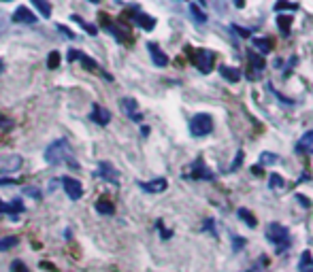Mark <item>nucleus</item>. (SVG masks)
Returning <instances> with one entry per match:
<instances>
[{"label":"nucleus","mask_w":313,"mask_h":272,"mask_svg":"<svg viewBox=\"0 0 313 272\" xmlns=\"http://www.w3.org/2000/svg\"><path fill=\"white\" fill-rule=\"evenodd\" d=\"M68 155H70V147H68V140L66 138H58V140H53L52 145L47 147V151H45V160L47 164H62L64 160H68Z\"/></svg>","instance_id":"obj_1"},{"label":"nucleus","mask_w":313,"mask_h":272,"mask_svg":"<svg viewBox=\"0 0 313 272\" xmlns=\"http://www.w3.org/2000/svg\"><path fill=\"white\" fill-rule=\"evenodd\" d=\"M213 130V119L207 113H198V115L192 117L190 121V132L194 136H207Z\"/></svg>","instance_id":"obj_2"},{"label":"nucleus","mask_w":313,"mask_h":272,"mask_svg":"<svg viewBox=\"0 0 313 272\" xmlns=\"http://www.w3.org/2000/svg\"><path fill=\"white\" fill-rule=\"evenodd\" d=\"M266 238L275 242L277 247H288L290 245V232L281 224H268L266 226Z\"/></svg>","instance_id":"obj_3"},{"label":"nucleus","mask_w":313,"mask_h":272,"mask_svg":"<svg viewBox=\"0 0 313 272\" xmlns=\"http://www.w3.org/2000/svg\"><path fill=\"white\" fill-rule=\"evenodd\" d=\"M194 64L201 73H211L215 64V53L211 49H196L194 51Z\"/></svg>","instance_id":"obj_4"},{"label":"nucleus","mask_w":313,"mask_h":272,"mask_svg":"<svg viewBox=\"0 0 313 272\" xmlns=\"http://www.w3.org/2000/svg\"><path fill=\"white\" fill-rule=\"evenodd\" d=\"M62 183H64V191H66V196H68L70 200H79V198L83 196V187H81V183L77 181V179L64 177Z\"/></svg>","instance_id":"obj_5"},{"label":"nucleus","mask_w":313,"mask_h":272,"mask_svg":"<svg viewBox=\"0 0 313 272\" xmlns=\"http://www.w3.org/2000/svg\"><path fill=\"white\" fill-rule=\"evenodd\" d=\"M147 49H149V55H152V60L156 66H160V68H164L166 64H168V58H166V53L162 51V49L156 45V43H147Z\"/></svg>","instance_id":"obj_6"},{"label":"nucleus","mask_w":313,"mask_h":272,"mask_svg":"<svg viewBox=\"0 0 313 272\" xmlns=\"http://www.w3.org/2000/svg\"><path fill=\"white\" fill-rule=\"evenodd\" d=\"M192 177L194 179H205V181H211L213 179V173L207 168V164L203 162V157H198L194 162V166H192Z\"/></svg>","instance_id":"obj_7"},{"label":"nucleus","mask_w":313,"mask_h":272,"mask_svg":"<svg viewBox=\"0 0 313 272\" xmlns=\"http://www.w3.org/2000/svg\"><path fill=\"white\" fill-rule=\"evenodd\" d=\"M98 168H101L98 173H101V177L104 179V181H109V183H113V185H117V183H119V173L111 166L109 162H103Z\"/></svg>","instance_id":"obj_8"},{"label":"nucleus","mask_w":313,"mask_h":272,"mask_svg":"<svg viewBox=\"0 0 313 272\" xmlns=\"http://www.w3.org/2000/svg\"><path fill=\"white\" fill-rule=\"evenodd\" d=\"M19 166H21L19 155H6L0 160V173H13V170H19Z\"/></svg>","instance_id":"obj_9"},{"label":"nucleus","mask_w":313,"mask_h":272,"mask_svg":"<svg viewBox=\"0 0 313 272\" xmlns=\"http://www.w3.org/2000/svg\"><path fill=\"white\" fill-rule=\"evenodd\" d=\"M141 189L149 191V194H160V191L166 189V179H154V181H147V183H139Z\"/></svg>","instance_id":"obj_10"},{"label":"nucleus","mask_w":313,"mask_h":272,"mask_svg":"<svg viewBox=\"0 0 313 272\" xmlns=\"http://www.w3.org/2000/svg\"><path fill=\"white\" fill-rule=\"evenodd\" d=\"M13 21H17V24H34L37 15H34L30 9H26V6H19V9L13 13Z\"/></svg>","instance_id":"obj_11"},{"label":"nucleus","mask_w":313,"mask_h":272,"mask_svg":"<svg viewBox=\"0 0 313 272\" xmlns=\"http://www.w3.org/2000/svg\"><path fill=\"white\" fill-rule=\"evenodd\" d=\"M92 119L96 121V124H101V126H106L111 121V113L106 111V109H103L101 104H94L92 106V115H90Z\"/></svg>","instance_id":"obj_12"},{"label":"nucleus","mask_w":313,"mask_h":272,"mask_svg":"<svg viewBox=\"0 0 313 272\" xmlns=\"http://www.w3.org/2000/svg\"><path fill=\"white\" fill-rule=\"evenodd\" d=\"M122 109L128 113V117H130L132 121H141V113H139L137 100H132V98H122Z\"/></svg>","instance_id":"obj_13"},{"label":"nucleus","mask_w":313,"mask_h":272,"mask_svg":"<svg viewBox=\"0 0 313 272\" xmlns=\"http://www.w3.org/2000/svg\"><path fill=\"white\" fill-rule=\"evenodd\" d=\"M219 75H222L226 81H230V83L241 81V70L239 68H232V66H219Z\"/></svg>","instance_id":"obj_14"},{"label":"nucleus","mask_w":313,"mask_h":272,"mask_svg":"<svg viewBox=\"0 0 313 272\" xmlns=\"http://www.w3.org/2000/svg\"><path fill=\"white\" fill-rule=\"evenodd\" d=\"M298 270H301V272H313V255H311V251H303L301 253Z\"/></svg>","instance_id":"obj_15"},{"label":"nucleus","mask_w":313,"mask_h":272,"mask_svg":"<svg viewBox=\"0 0 313 272\" xmlns=\"http://www.w3.org/2000/svg\"><path fill=\"white\" fill-rule=\"evenodd\" d=\"M134 21H137L141 28H145V30H152V28L156 26V19L145 15V13H137V15H134Z\"/></svg>","instance_id":"obj_16"},{"label":"nucleus","mask_w":313,"mask_h":272,"mask_svg":"<svg viewBox=\"0 0 313 272\" xmlns=\"http://www.w3.org/2000/svg\"><path fill=\"white\" fill-rule=\"evenodd\" d=\"M277 26H279V30L283 37H288L290 34V26H292V15H277Z\"/></svg>","instance_id":"obj_17"},{"label":"nucleus","mask_w":313,"mask_h":272,"mask_svg":"<svg viewBox=\"0 0 313 272\" xmlns=\"http://www.w3.org/2000/svg\"><path fill=\"white\" fill-rule=\"evenodd\" d=\"M32 4L37 6L43 17H52V2L49 0H32Z\"/></svg>","instance_id":"obj_18"},{"label":"nucleus","mask_w":313,"mask_h":272,"mask_svg":"<svg viewBox=\"0 0 313 272\" xmlns=\"http://www.w3.org/2000/svg\"><path fill=\"white\" fill-rule=\"evenodd\" d=\"M24 211V204H21V200H11L9 202V211H6V215L13 219V221H17V215Z\"/></svg>","instance_id":"obj_19"},{"label":"nucleus","mask_w":313,"mask_h":272,"mask_svg":"<svg viewBox=\"0 0 313 272\" xmlns=\"http://www.w3.org/2000/svg\"><path fill=\"white\" fill-rule=\"evenodd\" d=\"M247 58H250V62L254 64V68L258 70V73H260L262 68H264V58H262V55H258V53H256L254 49H247Z\"/></svg>","instance_id":"obj_20"},{"label":"nucleus","mask_w":313,"mask_h":272,"mask_svg":"<svg viewBox=\"0 0 313 272\" xmlns=\"http://www.w3.org/2000/svg\"><path fill=\"white\" fill-rule=\"evenodd\" d=\"M252 43H254V47L258 49L260 53H268L273 49V43L268 39H252Z\"/></svg>","instance_id":"obj_21"},{"label":"nucleus","mask_w":313,"mask_h":272,"mask_svg":"<svg viewBox=\"0 0 313 272\" xmlns=\"http://www.w3.org/2000/svg\"><path fill=\"white\" fill-rule=\"evenodd\" d=\"M96 211H98V213H103V215H113V213H115V206H113L109 200L101 198V200L96 202Z\"/></svg>","instance_id":"obj_22"},{"label":"nucleus","mask_w":313,"mask_h":272,"mask_svg":"<svg viewBox=\"0 0 313 272\" xmlns=\"http://www.w3.org/2000/svg\"><path fill=\"white\" fill-rule=\"evenodd\" d=\"M311 142H313V132H307V134H305L303 138H301V142L296 145V149H298V151H311V153H313Z\"/></svg>","instance_id":"obj_23"},{"label":"nucleus","mask_w":313,"mask_h":272,"mask_svg":"<svg viewBox=\"0 0 313 272\" xmlns=\"http://www.w3.org/2000/svg\"><path fill=\"white\" fill-rule=\"evenodd\" d=\"M70 19H75L77 24H81V26H83V30L88 32L90 37H96V34H98V28H96V26H92V24H88V21H83L79 15H70Z\"/></svg>","instance_id":"obj_24"},{"label":"nucleus","mask_w":313,"mask_h":272,"mask_svg":"<svg viewBox=\"0 0 313 272\" xmlns=\"http://www.w3.org/2000/svg\"><path fill=\"white\" fill-rule=\"evenodd\" d=\"M239 217L243 219L250 227H256V226H258V221H256V217H254V215H252L250 211H247V209H239Z\"/></svg>","instance_id":"obj_25"},{"label":"nucleus","mask_w":313,"mask_h":272,"mask_svg":"<svg viewBox=\"0 0 313 272\" xmlns=\"http://www.w3.org/2000/svg\"><path fill=\"white\" fill-rule=\"evenodd\" d=\"M17 242H19L17 236H6V238H0V251H6V249L15 247Z\"/></svg>","instance_id":"obj_26"},{"label":"nucleus","mask_w":313,"mask_h":272,"mask_svg":"<svg viewBox=\"0 0 313 272\" xmlns=\"http://www.w3.org/2000/svg\"><path fill=\"white\" fill-rule=\"evenodd\" d=\"M268 183H271V187H273V189H281L283 185H286V181H283V177H279V175H271V179H268Z\"/></svg>","instance_id":"obj_27"},{"label":"nucleus","mask_w":313,"mask_h":272,"mask_svg":"<svg viewBox=\"0 0 313 272\" xmlns=\"http://www.w3.org/2000/svg\"><path fill=\"white\" fill-rule=\"evenodd\" d=\"M47 66H49V68H58V66H60V53H58V51H52V53H49Z\"/></svg>","instance_id":"obj_28"},{"label":"nucleus","mask_w":313,"mask_h":272,"mask_svg":"<svg viewBox=\"0 0 313 272\" xmlns=\"http://www.w3.org/2000/svg\"><path fill=\"white\" fill-rule=\"evenodd\" d=\"M190 11H192V15H194L196 21H201V24H203V21H207V15H205V13L198 9L196 4H190Z\"/></svg>","instance_id":"obj_29"},{"label":"nucleus","mask_w":313,"mask_h":272,"mask_svg":"<svg viewBox=\"0 0 313 272\" xmlns=\"http://www.w3.org/2000/svg\"><path fill=\"white\" fill-rule=\"evenodd\" d=\"M79 60L83 62V66H85V68H88V70H96V68H98V64H96V60H92V58H88V55H83V53H81V55H79Z\"/></svg>","instance_id":"obj_30"},{"label":"nucleus","mask_w":313,"mask_h":272,"mask_svg":"<svg viewBox=\"0 0 313 272\" xmlns=\"http://www.w3.org/2000/svg\"><path fill=\"white\" fill-rule=\"evenodd\" d=\"M283 9L296 11V4H292V2H286V0H279V2H277V4H275V11H283Z\"/></svg>","instance_id":"obj_31"},{"label":"nucleus","mask_w":313,"mask_h":272,"mask_svg":"<svg viewBox=\"0 0 313 272\" xmlns=\"http://www.w3.org/2000/svg\"><path fill=\"white\" fill-rule=\"evenodd\" d=\"M11 268H13V272H30V270L26 268V264H24V262H19V260L13 262V264H11Z\"/></svg>","instance_id":"obj_32"},{"label":"nucleus","mask_w":313,"mask_h":272,"mask_svg":"<svg viewBox=\"0 0 313 272\" xmlns=\"http://www.w3.org/2000/svg\"><path fill=\"white\" fill-rule=\"evenodd\" d=\"M241 162H243V151H239L237 153V160L232 162V166H230V170H239V166H241Z\"/></svg>","instance_id":"obj_33"},{"label":"nucleus","mask_w":313,"mask_h":272,"mask_svg":"<svg viewBox=\"0 0 313 272\" xmlns=\"http://www.w3.org/2000/svg\"><path fill=\"white\" fill-rule=\"evenodd\" d=\"M260 162H266V164L277 162V155H271V153H262V155H260Z\"/></svg>","instance_id":"obj_34"},{"label":"nucleus","mask_w":313,"mask_h":272,"mask_svg":"<svg viewBox=\"0 0 313 272\" xmlns=\"http://www.w3.org/2000/svg\"><path fill=\"white\" fill-rule=\"evenodd\" d=\"M79 55H81V51H77V49H70V51H68V62L79 60Z\"/></svg>","instance_id":"obj_35"},{"label":"nucleus","mask_w":313,"mask_h":272,"mask_svg":"<svg viewBox=\"0 0 313 272\" xmlns=\"http://www.w3.org/2000/svg\"><path fill=\"white\" fill-rule=\"evenodd\" d=\"M232 30H237L239 34H241V37H250V30H245V28H239V26H232Z\"/></svg>","instance_id":"obj_36"},{"label":"nucleus","mask_w":313,"mask_h":272,"mask_svg":"<svg viewBox=\"0 0 313 272\" xmlns=\"http://www.w3.org/2000/svg\"><path fill=\"white\" fill-rule=\"evenodd\" d=\"M58 28H60V30H62L64 34H66V37H70V39H75V34H73V32H70V30H68V28H64V26H58Z\"/></svg>","instance_id":"obj_37"},{"label":"nucleus","mask_w":313,"mask_h":272,"mask_svg":"<svg viewBox=\"0 0 313 272\" xmlns=\"http://www.w3.org/2000/svg\"><path fill=\"white\" fill-rule=\"evenodd\" d=\"M0 185H17L13 179H0Z\"/></svg>","instance_id":"obj_38"},{"label":"nucleus","mask_w":313,"mask_h":272,"mask_svg":"<svg viewBox=\"0 0 313 272\" xmlns=\"http://www.w3.org/2000/svg\"><path fill=\"white\" fill-rule=\"evenodd\" d=\"M298 202H303V206H311L309 198H305V196H298Z\"/></svg>","instance_id":"obj_39"},{"label":"nucleus","mask_w":313,"mask_h":272,"mask_svg":"<svg viewBox=\"0 0 313 272\" xmlns=\"http://www.w3.org/2000/svg\"><path fill=\"white\" fill-rule=\"evenodd\" d=\"M9 211V202H2V200H0V213H6Z\"/></svg>","instance_id":"obj_40"},{"label":"nucleus","mask_w":313,"mask_h":272,"mask_svg":"<svg viewBox=\"0 0 313 272\" xmlns=\"http://www.w3.org/2000/svg\"><path fill=\"white\" fill-rule=\"evenodd\" d=\"M30 196H34V198H41V194H39V189H26Z\"/></svg>","instance_id":"obj_41"},{"label":"nucleus","mask_w":313,"mask_h":272,"mask_svg":"<svg viewBox=\"0 0 313 272\" xmlns=\"http://www.w3.org/2000/svg\"><path fill=\"white\" fill-rule=\"evenodd\" d=\"M0 126H9V121H6V117L0 113Z\"/></svg>","instance_id":"obj_42"},{"label":"nucleus","mask_w":313,"mask_h":272,"mask_svg":"<svg viewBox=\"0 0 313 272\" xmlns=\"http://www.w3.org/2000/svg\"><path fill=\"white\" fill-rule=\"evenodd\" d=\"M234 4H237V6H243V0H234Z\"/></svg>","instance_id":"obj_43"},{"label":"nucleus","mask_w":313,"mask_h":272,"mask_svg":"<svg viewBox=\"0 0 313 272\" xmlns=\"http://www.w3.org/2000/svg\"><path fill=\"white\" fill-rule=\"evenodd\" d=\"M2 68H4V64H2V60H0V73H2Z\"/></svg>","instance_id":"obj_44"},{"label":"nucleus","mask_w":313,"mask_h":272,"mask_svg":"<svg viewBox=\"0 0 313 272\" xmlns=\"http://www.w3.org/2000/svg\"><path fill=\"white\" fill-rule=\"evenodd\" d=\"M201 4H205V0H201Z\"/></svg>","instance_id":"obj_45"},{"label":"nucleus","mask_w":313,"mask_h":272,"mask_svg":"<svg viewBox=\"0 0 313 272\" xmlns=\"http://www.w3.org/2000/svg\"><path fill=\"white\" fill-rule=\"evenodd\" d=\"M4 2H11V0H4Z\"/></svg>","instance_id":"obj_46"}]
</instances>
